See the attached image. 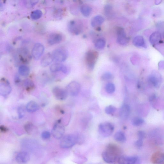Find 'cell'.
<instances>
[{
    "label": "cell",
    "instance_id": "6da1fadb",
    "mask_svg": "<svg viewBox=\"0 0 164 164\" xmlns=\"http://www.w3.org/2000/svg\"><path fill=\"white\" fill-rule=\"evenodd\" d=\"M106 151L103 152L102 157L104 160L108 163H115L118 158L119 151L118 148L114 146L109 145Z\"/></svg>",
    "mask_w": 164,
    "mask_h": 164
},
{
    "label": "cell",
    "instance_id": "7a4b0ae2",
    "mask_svg": "<svg viewBox=\"0 0 164 164\" xmlns=\"http://www.w3.org/2000/svg\"><path fill=\"white\" fill-rule=\"evenodd\" d=\"M81 137L77 134H69L64 136L60 142V146L61 148H68L75 146L80 142Z\"/></svg>",
    "mask_w": 164,
    "mask_h": 164
},
{
    "label": "cell",
    "instance_id": "3957f363",
    "mask_svg": "<svg viewBox=\"0 0 164 164\" xmlns=\"http://www.w3.org/2000/svg\"><path fill=\"white\" fill-rule=\"evenodd\" d=\"M99 56L98 52L94 50H89L86 54V62L89 69L92 70L94 68Z\"/></svg>",
    "mask_w": 164,
    "mask_h": 164
},
{
    "label": "cell",
    "instance_id": "277c9868",
    "mask_svg": "<svg viewBox=\"0 0 164 164\" xmlns=\"http://www.w3.org/2000/svg\"><path fill=\"white\" fill-rule=\"evenodd\" d=\"M162 81V77L161 74L155 70L151 72L148 78V83L152 87L156 89H158L160 87Z\"/></svg>",
    "mask_w": 164,
    "mask_h": 164
},
{
    "label": "cell",
    "instance_id": "5b68a950",
    "mask_svg": "<svg viewBox=\"0 0 164 164\" xmlns=\"http://www.w3.org/2000/svg\"><path fill=\"white\" fill-rule=\"evenodd\" d=\"M114 130L113 125L110 123H101L99 126V131L100 135L104 138L110 136Z\"/></svg>",
    "mask_w": 164,
    "mask_h": 164
},
{
    "label": "cell",
    "instance_id": "8992f818",
    "mask_svg": "<svg viewBox=\"0 0 164 164\" xmlns=\"http://www.w3.org/2000/svg\"><path fill=\"white\" fill-rule=\"evenodd\" d=\"M54 60L57 62L65 61L68 57L67 51L65 49L60 48L54 50L52 53Z\"/></svg>",
    "mask_w": 164,
    "mask_h": 164
},
{
    "label": "cell",
    "instance_id": "52a82bcc",
    "mask_svg": "<svg viewBox=\"0 0 164 164\" xmlns=\"http://www.w3.org/2000/svg\"><path fill=\"white\" fill-rule=\"evenodd\" d=\"M68 29L69 32L73 34L79 35L83 30V25L79 21L72 20L68 23Z\"/></svg>",
    "mask_w": 164,
    "mask_h": 164
},
{
    "label": "cell",
    "instance_id": "ba28073f",
    "mask_svg": "<svg viewBox=\"0 0 164 164\" xmlns=\"http://www.w3.org/2000/svg\"><path fill=\"white\" fill-rule=\"evenodd\" d=\"M12 91V87L8 80L5 78H2L0 81V94L6 97L10 94Z\"/></svg>",
    "mask_w": 164,
    "mask_h": 164
},
{
    "label": "cell",
    "instance_id": "9c48e42d",
    "mask_svg": "<svg viewBox=\"0 0 164 164\" xmlns=\"http://www.w3.org/2000/svg\"><path fill=\"white\" fill-rule=\"evenodd\" d=\"M65 130V128L60 119L54 124L52 130V134L54 138L60 139L64 135Z\"/></svg>",
    "mask_w": 164,
    "mask_h": 164
},
{
    "label": "cell",
    "instance_id": "30bf717a",
    "mask_svg": "<svg viewBox=\"0 0 164 164\" xmlns=\"http://www.w3.org/2000/svg\"><path fill=\"white\" fill-rule=\"evenodd\" d=\"M68 94L72 96H76L79 94L81 89L80 84L76 81H72L66 87Z\"/></svg>",
    "mask_w": 164,
    "mask_h": 164
},
{
    "label": "cell",
    "instance_id": "8fae6325",
    "mask_svg": "<svg viewBox=\"0 0 164 164\" xmlns=\"http://www.w3.org/2000/svg\"><path fill=\"white\" fill-rule=\"evenodd\" d=\"M117 41L121 45H127L129 42V39L127 36L126 32L123 29L119 28L117 30Z\"/></svg>",
    "mask_w": 164,
    "mask_h": 164
},
{
    "label": "cell",
    "instance_id": "7c38bea8",
    "mask_svg": "<svg viewBox=\"0 0 164 164\" xmlns=\"http://www.w3.org/2000/svg\"><path fill=\"white\" fill-rule=\"evenodd\" d=\"M52 92L56 98L59 100H65L68 95L65 89L58 86L54 87L53 88Z\"/></svg>",
    "mask_w": 164,
    "mask_h": 164
},
{
    "label": "cell",
    "instance_id": "4fadbf2b",
    "mask_svg": "<svg viewBox=\"0 0 164 164\" xmlns=\"http://www.w3.org/2000/svg\"><path fill=\"white\" fill-rule=\"evenodd\" d=\"M44 45L40 43H37L34 46L32 50V56L36 60L40 59L44 52Z\"/></svg>",
    "mask_w": 164,
    "mask_h": 164
},
{
    "label": "cell",
    "instance_id": "5bb4252c",
    "mask_svg": "<svg viewBox=\"0 0 164 164\" xmlns=\"http://www.w3.org/2000/svg\"><path fill=\"white\" fill-rule=\"evenodd\" d=\"M139 158L136 156L128 157L126 155L121 156L118 159L119 163L121 164H135L139 163Z\"/></svg>",
    "mask_w": 164,
    "mask_h": 164
},
{
    "label": "cell",
    "instance_id": "9a60e30c",
    "mask_svg": "<svg viewBox=\"0 0 164 164\" xmlns=\"http://www.w3.org/2000/svg\"><path fill=\"white\" fill-rule=\"evenodd\" d=\"M163 34L157 31L152 33L149 37V41L151 44L155 46L162 44L163 41Z\"/></svg>",
    "mask_w": 164,
    "mask_h": 164
},
{
    "label": "cell",
    "instance_id": "2e32d148",
    "mask_svg": "<svg viewBox=\"0 0 164 164\" xmlns=\"http://www.w3.org/2000/svg\"><path fill=\"white\" fill-rule=\"evenodd\" d=\"M50 71L52 73L61 72L65 74L67 73L68 72V67L66 65L60 63H54L50 66Z\"/></svg>",
    "mask_w": 164,
    "mask_h": 164
},
{
    "label": "cell",
    "instance_id": "e0dca14e",
    "mask_svg": "<svg viewBox=\"0 0 164 164\" xmlns=\"http://www.w3.org/2000/svg\"><path fill=\"white\" fill-rule=\"evenodd\" d=\"M19 57L20 60L23 63H27L30 60L31 56L28 50L23 48L19 50Z\"/></svg>",
    "mask_w": 164,
    "mask_h": 164
},
{
    "label": "cell",
    "instance_id": "ac0fdd59",
    "mask_svg": "<svg viewBox=\"0 0 164 164\" xmlns=\"http://www.w3.org/2000/svg\"><path fill=\"white\" fill-rule=\"evenodd\" d=\"M62 40V35L59 33L52 34L49 36L48 42L50 45H55L60 43Z\"/></svg>",
    "mask_w": 164,
    "mask_h": 164
},
{
    "label": "cell",
    "instance_id": "d6986e66",
    "mask_svg": "<svg viewBox=\"0 0 164 164\" xmlns=\"http://www.w3.org/2000/svg\"><path fill=\"white\" fill-rule=\"evenodd\" d=\"M130 112L131 109L129 105L127 104H124L120 108L119 115L123 119H126L129 116Z\"/></svg>",
    "mask_w": 164,
    "mask_h": 164
},
{
    "label": "cell",
    "instance_id": "ffe728a7",
    "mask_svg": "<svg viewBox=\"0 0 164 164\" xmlns=\"http://www.w3.org/2000/svg\"><path fill=\"white\" fill-rule=\"evenodd\" d=\"M133 44L138 48H146L147 45L144 38L141 36L135 37L133 40Z\"/></svg>",
    "mask_w": 164,
    "mask_h": 164
},
{
    "label": "cell",
    "instance_id": "44dd1931",
    "mask_svg": "<svg viewBox=\"0 0 164 164\" xmlns=\"http://www.w3.org/2000/svg\"><path fill=\"white\" fill-rule=\"evenodd\" d=\"M30 159L29 154L25 152L19 153L16 156V161L19 163H24L28 162Z\"/></svg>",
    "mask_w": 164,
    "mask_h": 164
},
{
    "label": "cell",
    "instance_id": "7402d4cb",
    "mask_svg": "<svg viewBox=\"0 0 164 164\" xmlns=\"http://www.w3.org/2000/svg\"><path fill=\"white\" fill-rule=\"evenodd\" d=\"M52 54L48 53L45 55L42 58L41 65L43 67H47L54 61Z\"/></svg>",
    "mask_w": 164,
    "mask_h": 164
},
{
    "label": "cell",
    "instance_id": "603a6c76",
    "mask_svg": "<svg viewBox=\"0 0 164 164\" xmlns=\"http://www.w3.org/2000/svg\"><path fill=\"white\" fill-rule=\"evenodd\" d=\"M152 160L155 163L164 164V154L156 153L152 156Z\"/></svg>",
    "mask_w": 164,
    "mask_h": 164
},
{
    "label": "cell",
    "instance_id": "cb8c5ba5",
    "mask_svg": "<svg viewBox=\"0 0 164 164\" xmlns=\"http://www.w3.org/2000/svg\"><path fill=\"white\" fill-rule=\"evenodd\" d=\"M104 21V19L100 15H97L94 17L91 20V24L93 27H98L102 24Z\"/></svg>",
    "mask_w": 164,
    "mask_h": 164
},
{
    "label": "cell",
    "instance_id": "d4e9b609",
    "mask_svg": "<svg viewBox=\"0 0 164 164\" xmlns=\"http://www.w3.org/2000/svg\"><path fill=\"white\" fill-rule=\"evenodd\" d=\"M39 108L38 104L35 101H30L26 105V109L27 112H33L36 111Z\"/></svg>",
    "mask_w": 164,
    "mask_h": 164
},
{
    "label": "cell",
    "instance_id": "484cf974",
    "mask_svg": "<svg viewBox=\"0 0 164 164\" xmlns=\"http://www.w3.org/2000/svg\"><path fill=\"white\" fill-rule=\"evenodd\" d=\"M18 72L19 75L22 76H28L30 73V69L28 66L21 65L18 68Z\"/></svg>",
    "mask_w": 164,
    "mask_h": 164
},
{
    "label": "cell",
    "instance_id": "4316f807",
    "mask_svg": "<svg viewBox=\"0 0 164 164\" xmlns=\"http://www.w3.org/2000/svg\"><path fill=\"white\" fill-rule=\"evenodd\" d=\"M81 12L83 16L87 17L91 15L92 9L89 6L84 5L82 6L80 8Z\"/></svg>",
    "mask_w": 164,
    "mask_h": 164
},
{
    "label": "cell",
    "instance_id": "83f0119b",
    "mask_svg": "<svg viewBox=\"0 0 164 164\" xmlns=\"http://www.w3.org/2000/svg\"><path fill=\"white\" fill-rule=\"evenodd\" d=\"M114 139L116 141L121 143L124 142L126 140V135L122 131L116 132L114 136Z\"/></svg>",
    "mask_w": 164,
    "mask_h": 164
},
{
    "label": "cell",
    "instance_id": "f1b7e54d",
    "mask_svg": "<svg viewBox=\"0 0 164 164\" xmlns=\"http://www.w3.org/2000/svg\"><path fill=\"white\" fill-rule=\"evenodd\" d=\"M39 0H21L22 4L25 7L30 8L36 5Z\"/></svg>",
    "mask_w": 164,
    "mask_h": 164
},
{
    "label": "cell",
    "instance_id": "f546056e",
    "mask_svg": "<svg viewBox=\"0 0 164 164\" xmlns=\"http://www.w3.org/2000/svg\"><path fill=\"white\" fill-rule=\"evenodd\" d=\"M144 122L142 118L138 117H135L131 120L132 124L134 126L139 127L142 126Z\"/></svg>",
    "mask_w": 164,
    "mask_h": 164
},
{
    "label": "cell",
    "instance_id": "4dcf8cb0",
    "mask_svg": "<svg viewBox=\"0 0 164 164\" xmlns=\"http://www.w3.org/2000/svg\"><path fill=\"white\" fill-rule=\"evenodd\" d=\"M25 131L29 134H33L36 131V128L32 123H29L26 124L24 126Z\"/></svg>",
    "mask_w": 164,
    "mask_h": 164
},
{
    "label": "cell",
    "instance_id": "1f68e13d",
    "mask_svg": "<svg viewBox=\"0 0 164 164\" xmlns=\"http://www.w3.org/2000/svg\"><path fill=\"white\" fill-rule=\"evenodd\" d=\"M106 44V42L103 38H100L97 40L95 42V46L97 49H103Z\"/></svg>",
    "mask_w": 164,
    "mask_h": 164
},
{
    "label": "cell",
    "instance_id": "d6a6232c",
    "mask_svg": "<svg viewBox=\"0 0 164 164\" xmlns=\"http://www.w3.org/2000/svg\"><path fill=\"white\" fill-rule=\"evenodd\" d=\"M42 13L40 10H36L32 12L30 14V17L33 20H37L42 17Z\"/></svg>",
    "mask_w": 164,
    "mask_h": 164
},
{
    "label": "cell",
    "instance_id": "836d02e7",
    "mask_svg": "<svg viewBox=\"0 0 164 164\" xmlns=\"http://www.w3.org/2000/svg\"><path fill=\"white\" fill-rule=\"evenodd\" d=\"M23 85L25 87L27 90L29 91L33 89L35 86L33 81L29 79H26L23 82Z\"/></svg>",
    "mask_w": 164,
    "mask_h": 164
},
{
    "label": "cell",
    "instance_id": "e575fe53",
    "mask_svg": "<svg viewBox=\"0 0 164 164\" xmlns=\"http://www.w3.org/2000/svg\"><path fill=\"white\" fill-rule=\"evenodd\" d=\"M105 91L109 94H112L115 91V84L112 83H109L107 84L105 87Z\"/></svg>",
    "mask_w": 164,
    "mask_h": 164
},
{
    "label": "cell",
    "instance_id": "d590c367",
    "mask_svg": "<svg viewBox=\"0 0 164 164\" xmlns=\"http://www.w3.org/2000/svg\"><path fill=\"white\" fill-rule=\"evenodd\" d=\"M114 76L112 74L108 72L104 73L101 76V79L104 81H108L112 80L114 79Z\"/></svg>",
    "mask_w": 164,
    "mask_h": 164
},
{
    "label": "cell",
    "instance_id": "8d00e7d4",
    "mask_svg": "<svg viewBox=\"0 0 164 164\" xmlns=\"http://www.w3.org/2000/svg\"><path fill=\"white\" fill-rule=\"evenodd\" d=\"M116 111V108L112 105H109L105 108V111L108 115H112L114 114Z\"/></svg>",
    "mask_w": 164,
    "mask_h": 164
},
{
    "label": "cell",
    "instance_id": "74e56055",
    "mask_svg": "<svg viewBox=\"0 0 164 164\" xmlns=\"http://www.w3.org/2000/svg\"><path fill=\"white\" fill-rule=\"evenodd\" d=\"M17 111L19 118V119L22 118L25 114L24 109L22 107H19L18 108Z\"/></svg>",
    "mask_w": 164,
    "mask_h": 164
},
{
    "label": "cell",
    "instance_id": "f35d334b",
    "mask_svg": "<svg viewBox=\"0 0 164 164\" xmlns=\"http://www.w3.org/2000/svg\"><path fill=\"white\" fill-rule=\"evenodd\" d=\"M51 136L50 133L48 131H44L42 132L41 138L44 140L48 139L50 138Z\"/></svg>",
    "mask_w": 164,
    "mask_h": 164
},
{
    "label": "cell",
    "instance_id": "ab89813d",
    "mask_svg": "<svg viewBox=\"0 0 164 164\" xmlns=\"http://www.w3.org/2000/svg\"><path fill=\"white\" fill-rule=\"evenodd\" d=\"M138 139L137 141L135 142V145L136 147L140 148L143 146L144 139L140 138Z\"/></svg>",
    "mask_w": 164,
    "mask_h": 164
},
{
    "label": "cell",
    "instance_id": "60d3db41",
    "mask_svg": "<svg viewBox=\"0 0 164 164\" xmlns=\"http://www.w3.org/2000/svg\"><path fill=\"white\" fill-rule=\"evenodd\" d=\"M145 133L143 131H139L138 133V138L144 139L146 137Z\"/></svg>",
    "mask_w": 164,
    "mask_h": 164
},
{
    "label": "cell",
    "instance_id": "b9f144b4",
    "mask_svg": "<svg viewBox=\"0 0 164 164\" xmlns=\"http://www.w3.org/2000/svg\"><path fill=\"white\" fill-rule=\"evenodd\" d=\"M157 96L155 94L152 95L149 97V100L150 102H153L157 99Z\"/></svg>",
    "mask_w": 164,
    "mask_h": 164
},
{
    "label": "cell",
    "instance_id": "7bdbcfd3",
    "mask_svg": "<svg viewBox=\"0 0 164 164\" xmlns=\"http://www.w3.org/2000/svg\"><path fill=\"white\" fill-rule=\"evenodd\" d=\"M0 129L2 132H6L8 130L7 128L3 126H2L0 127Z\"/></svg>",
    "mask_w": 164,
    "mask_h": 164
},
{
    "label": "cell",
    "instance_id": "ee69618b",
    "mask_svg": "<svg viewBox=\"0 0 164 164\" xmlns=\"http://www.w3.org/2000/svg\"><path fill=\"white\" fill-rule=\"evenodd\" d=\"M20 81L21 80L20 79V78H19L18 75H16L15 78V83L17 84H18L20 83Z\"/></svg>",
    "mask_w": 164,
    "mask_h": 164
},
{
    "label": "cell",
    "instance_id": "f6af8a7d",
    "mask_svg": "<svg viewBox=\"0 0 164 164\" xmlns=\"http://www.w3.org/2000/svg\"><path fill=\"white\" fill-rule=\"evenodd\" d=\"M154 1L155 4L158 5L162 3L163 0H154Z\"/></svg>",
    "mask_w": 164,
    "mask_h": 164
}]
</instances>
